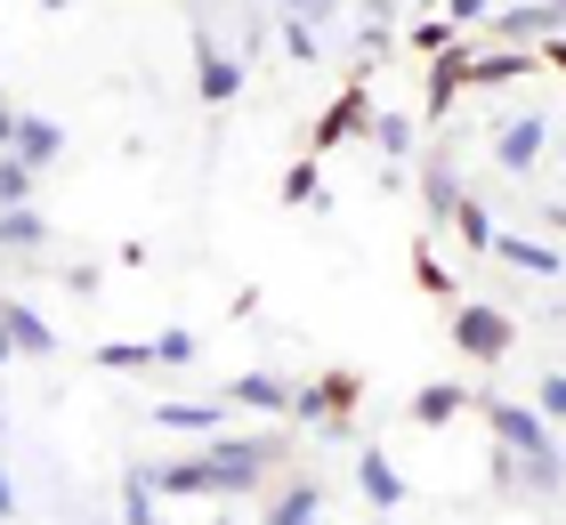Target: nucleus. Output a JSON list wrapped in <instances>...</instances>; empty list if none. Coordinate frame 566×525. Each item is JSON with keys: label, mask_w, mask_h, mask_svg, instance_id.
Instances as JSON below:
<instances>
[{"label": "nucleus", "mask_w": 566, "mask_h": 525, "mask_svg": "<svg viewBox=\"0 0 566 525\" xmlns=\"http://www.w3.org/2000/svg\"><path fill=\"white\" fill-rule=\"evenodd\" d=\"M283 461V437H211V453H195V461H163V469H146L154 493H251L268 477V469Z\"/></svg>", "instance_id": "nucleus-1"}, {"label": "nucleus", "mask_w": 566, "mask_h": 525, "mask_svg": "<svg viewBox=\"0 0 566 525\" xmlns=\"http://www.w3.org/2000/svg\"><path fill=\"white\" fill-rule=\"evenodd\" d=\"M478 405H485V429H494V444L518 461V477H526L534 493H558V485H566V461H558L551 420L534 412V405H510V397H478Z\"/></svg>", "instance_id": "nucleus-2"}, {"label": "nucleus", "mask_w": 566, "mask_h": 525, "mask_svg": "<svg viewBox=\"0 0 566 525\" xmlns=\"http://www.w3.org/2000/svg\"><path fill=\"white\" fill-rule=\"evenodd\" d=\"M453 348L470 356V364H502L510 356V315L485 307V300H470V307L453 315Z\"/></svg>", "instance_id": "nucleus-3"}, {"label": "nucleus", "mask_w": 566, "mask_h": 525, "mask_svg": "<svg viewBox=\"0 0 566 525\" xmlns=\"http://www.w3.org/2000/svg\"><path fill=\"white\" fill-rule=\"evenodd\" d=\"M348 405H356V372H324V380L292 388V420L300 429H340Z\"/></svg>", "instance_id": "nucleus-4"}, {"label": "nucleus", "mask_w": 566, "mask_h": 525, "mask_svg": "<svg viewBox=\"0 0 566 525\" xmlns=\"http://www.w3.org/2000/svg\"><path fill=\"white\" fill-rule=\"evenodd\" d=\"M195 90H202V105H227L243 90V57H227L211 24H195Z\"/></svg>", "instance_id": "nucleus-5"}, {"label": "nucleus", "mask_w": 566, "mask_h": 525, "mask_svg": "<svg viewBox=\"0 0 566 525\" xmlns=\"http://www.w3.org/2000/svg\"><path fill=\"white\" fill-rule=\"evenodd\" d=\"M543 146H551V122H543V114L502 122V129H494V170H510V178H518V170H534V162H543Z\"/></svg>", "instance_id": "nucleus-6"}, {"label": "nucleus", "mask_w": 566, "mask_h": 525, "mask_svg": "<svg viewBox=\"0 0 566 525\" xmlns=\"http://www.w3.org/2000/svg\"><path fill=\"white\" fill-rule=\"evenodd\" d=\"M9 154H17V162L41 178V170H49V162L65 154V129L49 122V114H17V129H9Z\"/></svg>", "instance_id": "nucleus-7"}, {"label": "nucleus", "mask_w": 566, "mask_h": 525, "mask_svg": "<svg viewBox=\"0 0 566 525\" xmlns=\"http://www.w3.org/2000/svg\"><path fill=\"white\" fill-rule=\"evenodd\" d=\"M566 33V17L551 9V0H518V9H494V41L502 49H518V41H551Z\"/></svg>", "instance_id": "nucleus-8"}, {"label": "nucleus", "mask_w": 566, "mask_h": 525, "mask_svg": "<svg viewBox=\"0 0 566 525\" xmlns=\"http://www.w3.org/2000/svg\"><path fill=\"white\" fill-rule=\"evenodd\" d=\"M0 339H9V356H57V332H49L24 300H0Z\"/></svg>", "instance_id": "nucleus-9"}, {"label": "nucleus", "mask_w": 566, "mask_h": 525, "mask_svg": "<svg viewBox=\"0 0 566 525\" xmlns=\"http://www.w3.org/2000/svg\"><path fill=\"white\" fill-rule=\"evenodd\" d=\"M518 73H534L526 49H461V82H478V90H502Z\"/></svg>", "instance_id": "nucleus-10"}, {"label": "nucleus", "mask_w": 566, "mask_h": 525, "mask_svg": "<svg viewBox=\"0 0 566 525\" xmlns=\"http://www.w3.org/2000/svg\"><path fill=\"white\" fill-rule=\"evenodd\" d=\"M494 259H510L518 275H558L566 267V251L558 243H534V234H510V227H494V243H485Z\"/></svg>", "instance_id": "nucleus-11"}, {"label": "nucleus", "mask_w": 566, "mask_h": 525, "mask_svg": "<svg viewBox=\"0 0 566 525\" xmlns=\"http://www.w3.org/2000/svg\"><path fill=\"white\" fill-rule=\"evenodd\" d=\"M356 485H365V502L389 517V510H405V477H397V461L380 453V444H365V461H356Z\"/></svg>", "instance_id": "nucleus-12"}, {"label": "nucleus", "mask_w": 566, "mask_h": 525, "mask_svg": "<svg viewBox=\"0 0 566 525\" xmlns=\"http://www.w3.org/2000/svg\"><path fill=\"white\" fill-rule=\"evenodd\" d=\"M461 405H470V388H461V380H429V388L405 397V420H413V429H446Z\"/></svg>", "instance_id": "nucleus-13"}, {"label": "nucleus", "mask_w": 566, "mask_h": 525, "mask_svg": "<svg viewBox=\"0 0 566 525\" xmlns=\"http://www.w3.org/2000/svg\"><path fill=\"white\" fill-rule=\"evenodd\" d=\"M421 202H429V227L461 210V178H453V154L446 146H429V162H421Z\"/></svg>", "instance_id": "nucleus-14"}, {"label": "nucleus", "mask_w": 566, "mask_h": 525, "mask_svg": "<svg viewBox=\"0 0 566 525\" xmlns=\"http://www.w3.org/2000/svg\"><path fill=\"white\" fill-rule=\"evenodd\" d=\"M227 412H292V388H283L275 372H235V380H227V397H219Z\"/></svg>", "instance_id": "nucleus-15"}, {"label": "nucleus", "mask_w": 566, "mask_h": 525, "mask_svg": "<svg viewBox=\"0 0 566 525\" xmlns=\"http://www.w3.org/2000/svg\"><path fill=\"white\" fill-rule=\"evenodd\" d=\"M316 510H324V485L300 477V485H283L275 502H268V525H316Z\"/></svg>", "instance_id": "nucleus-16"}, {"label": "nucleus", "mask_w": 566, "mask_h": 525, "mask_svg": "<svg viewBox=\"0 0 566 525\" xmlns=\"http://www.w3.org/2000/svg\"><path fill=\"white\" fill-rule=\"evenodd\" d=\"M49 243V219L33 202H17V210H0V251H41Z\"/></svg>", "instance_id": "nucleus-17"}, {"label": "nucleus", "mask_w": 566, "mask_h": 525, "mask_svg": "<svg viewBox=\"0 0 566 525\" xmlns=\"http://www.w3.org/2000/svg\"><path fill=\"white\" fill-rule=\"evenodd\" d=\"M365 114H373V105H365V90H348V97H340V105H332V114L316 122V138H307V146H316V154H332V146H340L356 122H365Z\"/></svg>", "instance_id": "nucleus-18"}, {"label": "nucleus", "mask_w": 566, "mask_h": 525, "mask_svg": "<svg viewBox=\"0 0 566 525\" xmlns=\"http://www.w3.org/2000/svg\"><path fill=\"white\" fill-rule=\"evenodd\" d=\"M227 420V405H154V429H187V437H211Z\"/></svg>", "instance_id": "nucleus-19"}, {"label": "nucleus", "mask_w": 566, "mask_h": 525, "mask_svg": "<svg viewBox=\"0 0 566 525\" xmlns=\"http://www.w3.org/2000/svg\"><path fill=\"white\" fill-rule=\"evenodd\" d=\"M122 525H163V517H154V477H146V469L122 477Z\"/></svg>", "instance_id": "nucleus-20"}, {"label": "nucleus", "mask_w": 566, "mask_h": 525, "mask_svg": "<svg viewBox=\"0 0 566 525\" xmlns=\"http://www.w3.org/2000/svg\"><path fill=\"white\" fill-rule=\"evenodd\" d=\"M283 202H292V210H316V202H324V187H316V154H300V162L283 170Z\"/></svg>", "instance_id": "nucleus-21"}, {"label": "nucleus", "mask_w": 566, "mask_h": 525, "mask_svg": "<svg viewBox=\"0 0 566 525\" xmlns=\"http://www.w3.org/2000/svg\"><path fill=\"white\" fill-rule=\"evenodd\" d=\"M453 227H461V243H470V251H485V243H494V210H485L478 195H461V210H453Z\"/></svg>", "instance_id": "nucleus-22"}, {"label": "nucleus", "mask_w": 566, "mask_h": 525, "mask_svg": "<svg viewBox=\"0 0 566 525\" xmlns=\"http://www.w3.org/2000/svg\"><path fill=\"white\" fill-rule=\"evenodd\" d=\"M405 41H413V49H421V57H453V49H461V33H453V24H446V17H421V24H413V33H405Z\"/></svg>", "instance_id": "nucleus-23"}, {"label": "nucleus", "mask_w": 566, "mask_h": 525, "mask_svg": "<svg viewBox=\"0 0 566 525\" xmlns=\"http://www.w3.org/2000/svg\"><path fill=\"white\" fill-rule=\"evenodd\" d=\"M373 138H380V154H389V162H405V154H413V122H405V114H380Z\"/></svg>", "instance_id": "nucleus-24"}, {"label": "nucleus", "mask_w": 566, "mask_h": 525, "mask_svg": "<svg viewBox=\"0 0 566 525\" xmlns=\"http://www.w3.org/2000/svg\"><path fill=\"white\" fill-rule=\"evenodd\" d=\"M413 283H421V292H437V300H446V292H453V267H446V259H437V251L421 243V251H413Z\"/></svg>", "instance_id": "nucleus-25"}, {"label": "nucleus", "mask_w": 566, "mask_h": 525, "mask_svg": "<svg viewBox=\"0 0 566 525\" xmlns=\"http://www.w3.org/2000/svg\"><path fill=\"white\" fill-rule=\"evenodd\" d=\"M24 195H33V170H24L17 154H0V210H17Z\"/></svg>", "instance_id": "nucleus-26"}, {"label": "nucleus", "mask_w": 566, "mask_h": 525, "mask_svg": "<svg viewBox=\"0 0 566 525\" xmlns=\"http://www.w3.org/2000/svg\"><path fill=\"white\" fill-rule=\"evenodd\" d=\"M146 348H154V364H195L202 339H195V332H163V339H146Z\"/></svg>", "instance_id": "nucleus-27"}, {"label": "nucleus", "mask_w": 566, "mask_h": 525, "mask_svg": "<svg viewBox=\"0 0 566 525\" xmlns=\"http://www.w3.org/2000/svg\"><path fill=\"white\" fill-rule=\"evenodd\" d=\"M534 412H543V420H566V372H543V388H534Z\"/></svg>", "instance_id": "nucleus-28"}, {"label": "nucleus", "mask_w": 566, "mask_h": 525, "mask_svg": "<svg viewBox=\"0 0 566 525\" xmlns=\"http://www.w3.org/2000/svg\"><path fill=\"white\" fill-rule=\"evenodd\" d=\"M283 49H292L300 65H316V57H324V49H316V24H292V17H283Z\"/></svg>", "instance_id": "nucleus-29"}, {"label": "nucleus", "mask_w": 566, "mask_h": 525, "mask_svg": "<svg viewBox=\"0 0 566 525\" xmlns=\"http://www.w3.org/2000/svg\"><path fill=\"white\" fill-rule=\"evenodd\" d=\"M97 364H114V372H138V364H154V348H130V339H114V348H97Z\"/></svg>", "instance_id": "nucleus-30"}, {"label": "nucleus", "mask_w": 566, "mask_h": 525, "mask_svg": "<svg viewBox=\"0 0 566 525\" xmlns=\"http://www.w3.org/2000/svg\"><path fill=\"white\" fill-rule=\"evenodd\" d=\"M485 17H494L485 0H446V24H453V33H461V24H485Z\"/></svg>", "instance_id": "nucleus-31"}, {"label": "nucleus", "mask_w": 566, "mask_h": 525, "mask_svg": "<svg viewBox=\"0 0 566 525\" xmlns=\"http://www.w3.org/2000/svg\"><path fill=\"white\" fill-rule=\"evenodd\" d=\"M283 17H292V24H324L332 0H283Z\"/></svg>", "instance_id": "nucleus-32"}, {"label": "nucleus", "mask_w": 566, "mask_h": 525, "mask_svg": "<svg viewBox=\"0 0 566 525\" xmlns=\"http://www.w3.org/2000/svg\"><path fill=\"white\" fill-rule=\"evenodd\" d=\"M17 517V485H9V469H0V525Z\"/></svg>", "instance_id": "nucleus-33"}, {"label": "nucleus", "mask_w": 566, "mask_h": 525, "mask_svg": "<svg viewBox=\"0 0 566 525\" xmlns=\"http://www.w3.org/2000/svg\"><path fill=\"white\" fill-rule=\"evenodd\" d=\"M543 227H551V234H566V210H558V202H543Z\"/></svg>", "instance_id": "nucleus-34"}, {"label": "nucleus", "mask_w": 566, "mask_h": 525, "mask_svg": "<svg viewBox=\"0 0 566 525\" xmlns=\"http://www.w3.org/2000/svg\"><path fill=\"white\" fill-rule=\"evenodd\" d=\"M551 65H558V73H566V33H551Z\"/></svg>", "instance_id": "nucleus-35"}, {"label": "nucleus", "mask_w": 566, "mask_h": 525, "mask_svg": "<svg viewBox=\"0 0 566 525\" xmlns=\"http://www.w3.org/2000/svg\"><path fill=\"white\" fill-rule=\"evenodd\" d=\"M9 129H17V114H0V154H9Z\"/></svg>", "instance_id": "nucleus-36"}, {"label": "nucleus", "mask_w": 566, "mask_h": 525, "mask_svg": "<svg viewBox=\"0 0 566 525\" xmlns=\"http://www.w3.org/2000/svg\"><path fill=\"white\" fill-rule=\"evenodd\" d=\"M0 364H9V339H0Z\"/></svg>", "instance_id": "nucleus-37"}, {"label": "nucleus", "mask_w": 566, "mask_h": 525, "mask_svg": "<svg viewBox=\"0 0 566 525\" xmlns=\"http://www.w3.org/2000/svg\"><path fill=\"white\" fill-rule=\"evenodd\" d=\"M551 9H558V17H566V0H551Z\"/></svg>", "instance_id": "nucleus-38"}]
</instances>
